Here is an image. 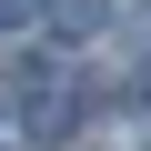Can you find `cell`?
Listing matches in <instances>:
<instances>
[{
  "label": "cell",
  "mask_w": 151,
  "mask_h": 151,
  "mask_svg": "<svg viewBox=\"0 0 151 151\" xmlns=\"http://www.w3.org/2000/svg\"><path fill=\"white\" fill-rule=\"evenodd\" d=\"M40 10H50V0H0V30H30Z\"/></svg>",
  "instance_id": "3"
},
{
  "label": "cell",
  "mask_w": 151,
  "mask_h": 151,
  "mask_svg": "<svg viewBox=\"0 0 151 151\" xmlns=\"http://www.w3.org/2000/svg\"><path fill=\"white\" fill-rule=\"evenodd\" d=\"M50 20H60V30H101V20H111V0H50Z\"/></svg>",
  "instance_id": "2"
},
{
  "label": "cell",
  "mask_w": 151,
  "mask_h": 151,
  "mask_svg": "<svg viewBox=\"0 0 151 151\" xmlns=\"http://www.w3.org/2000/svg\"><path fill=\"white\" fill-rule=\"evenodd\" d=\"M20 81H30V141H70V131H81V91H60L40 60L20 70Z\"/></svg>",
  "instance_id": "1"
}]
</instances>
